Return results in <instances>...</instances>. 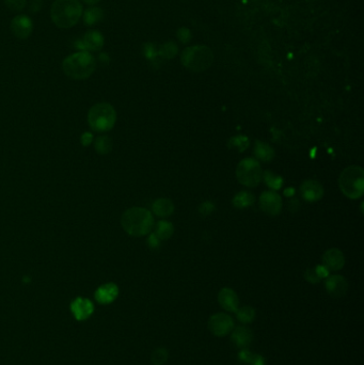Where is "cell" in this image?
<instances>
[{"label": "cell", "mask_w": 364, "mask_h": 365, "mask_svg": "<svg viewBox=\"0 0 364 365\" xmlns=\"http://www.w3.org/2000/svg\"><path fill=\"white\" fill-rule=\"evenodd\" d=\"M174 232V227L169 221H159L155 228V236L158 239H169Z\"/></svg>", "instance_id": "obj_22"}, {"label": "cell", "mask_w": 364, "mask_h": 365, "mask_svg": "<svg viewBox=\"0 0 364 365\" xmlns=\"http://www.w3.org/2000/svg\"><path fill=\"white\" fill-rule=\"evenodd\" d=\"M71 311L75 319L83 321L91 317L94 312V306L91 300L84 297H77L71 303Z\"/></svg>", "instance_id": "obj_11"}, {"label": "cell", "mask_w": 364, "mask_h": 365, "mask_svg": "<svg viewBox=\"0 0 364 365\" xmlns=\"http://www.w3.org/2000/svg\"><path fill=\"white\" fill-rule=\"evenodd\" d=\"M62 69L65 75L72 79H87L95 71L96 61L88 52H79L64 59Z\"/></svg>", "instance_id": "obj_3"}, {"label": "cell", "mask_w": 364, "mask_h": 365, "mask_svg": "<svg viewBox=\"0 0 364 365\" xmlns=\"http://www.w3.org/2000/svg\"><path fill=\"white\" fill-rule=\"evenodd\" d=\"M249 365H265L264 358L262 356H260V355L253 354V356H252L251 360L249 362Z\"/></svg>", "instance_id": "obj_33"}, {"label": "cell", "mask_w": 364, "mask_h": 365, "mask_svg": "<svg viewBox=\"0 0 364 365\" xmlns=\"http://www.w3.org/2000/svg\"><path fill=\"white\" fill-rule=\"evenodd\" d=\"M218 302L222 309L227 312H236L239 306L237 294L232 288L224 287L218 294Z\"/></svg>", "instance_id": "obj_16"}, {"label": "cell", "mask_w": 364, "mask_h": 365, "mask_svg": "<svg viewBox=\"0 0 364 365\" xmlns=\"http://www.w3.org/2000/svg\"><path fill=\"white\" fill-rule=\"evenodd\" d=\"M183 62L184 65H186L188 69L193 71H204L212 64V54L201 47L191 48L188 49L186 54H184Z\"/></svg>", "instance_id": "obj_7"}, {"label": "cell", "mask_w": 364, "mask_h": 365, "mask_svg": "<svg viewBox=\"0 0 364 365\" xmlns=\"http://www.w3.org/2000/svg\"><path fill=\"white\" fill-rule=\"evenodd\" d=\"M305 278L307 279L308 282L310 283H318L320 280V278L316 275V272L314 269H308L306 272H305Z\"/></svg>", "instance_id": "obj_30"}, {"label": "cell", "mask_w": 364, "mask_h": 365, "mask_svg": "<svg viewBox=\"0 0 364 365\" xmlns=\"http://www.w3.org/2000/svg\"><path fill=\"white\" fill-rule=\"evenodd\" d=\"M82 14L83 7L78 0H55L51 9L53 23L62 29L75 26Z\"/></svg>", "instance_id": "obj_2"}, {"label": "cell", "mask_w": 364, "mask_h": 365, "mask_svg": "<svg viewBox=\"0 0 364 365\" xmlns=\"http://www.w3.org/2000/svg\"><path fill=\"white\" fill-rule=\"evenodd\" d=\"M84 1L85 3H88V4H96V3L100 2L101 0H84Z\"/></svg>", "instance_id": "obj_37"}, {"label": "cell", "mask_w": 364, "mask_h": 365, "mask_svg": "<svg viewBox=\"0 0 364 365\" xmlns=\"http://www.w3.org/2000/svg\"><path fill=\"white\" fill-rule=\"evenodd\" d=\"M112 150V141L107 136H103V137L97 138L95 140V151L98 154H108Z\"/></svg>", "instance_id": "obj_25"}, {"label": "cell", "mask_w": 364, "mask_h": 365, "mask_svg": "<svg viewBox=\"0 0 364 365\" xmlns=\"http://www.w3.org/2000/svg\"><path fill=\"white\" fill-rule=\"evenodd\" d=\"M252 356H253V354H252V352L249 351L248 349H242V351H240L239 354H238L239 360L245 362V363H247V364H249Z\"/></svg>", "instance_id": "obj_31"}, {"label": "cell", "mask_w": 364, "mask_h": 365, "mask_svg": "<svg viewBox=\"0 0 364 365\" xmlns=\"http://www.w3.org/2000/svg\"><path fill=\"white\" fill-rule=\"evenodd\" d=\"M236 317L243 324H250L255 318V310L249 306H245L240 309H237Z\"/></svg>", "instance_id": "obj_24"}, {"label": "cell", "mask_w": 364, "mask_h": 365, "mask_svg": "<svg viewBox=\"0 0 364 365\" xmlns=\"http://www.w3.org/2000/svg\"><path fill=\"white\" fill-rule=\"evenodd\" d=\"M348 284L342 276H331L326 281V290L333 298H341L347 293Z\"/></svg>", "instance_id": "obj_14"}, {"label": "cell", "mask_w": 364, "mask_h": 365, "mask_svg": "<svg viewBox=\"0 0 364 365\" xmlns=\"http://www.w3.org/2000/svg\"><path fill=\"white\" fill-rule=\"evenodd\" d=\"M104 16V13L102 9L100 8H89L84 11V23L88 26H92L100 21H102V18Z\"/></svg>", "instance_id": "obj_23"}, {"label": "cell", "mask_w": 364, "mask_h": 365, "mask_svg": "<svg viewBox=\"0 0 364 365\" xmlns=\"http://www.w3.org/2000/svg\"><path fill=\"white\" fill-rule=\"evenodd\" d=\"M231 341L237 348L247 349L253 341V333L248 327H237L232 331Z\"/></svg>", "instance_id": "obj_15"}, {"label": "cell", "mask_w": 364, "mask_h": 365, "mask_svg": "<svg viewBox=\"0 0 364 365\" xmlns=\"http://www.w3.org/2000/svg\"><path fill=\"white\" fill-rule=\"evenodd\" d=\"M260 207L268 215L276 216L282 209V199L280 195L273 191H265L260 197Z\"/></svg>", "instance_id": "obj_9"}, {"label": "cell", "mask_w": 364, "mask_h": 365, "mask_svg": "<svg viewBox=\"0 0 364 365\" xmlns=\"http://www.w3.org/2000/svg\"><path fill=\"white\" fill-rule=\"evenodd\" d=\"M11 31L18 39H27L32 33V21L26 15L15 16L10 25Z\"/></svg>", "instance_id": "obj_12"}, {"label": "cell", "mask_w": 364, "mask_h": 365, "mask_svg": "<svg viewBox=\"0 0 364 365\" xmlns=\"http://www.w3.org/2000/svg\"><path fill=\"white\" fill-rule=\"evenodd\" d=\"M41 4H42V0H33L32 5H31V8H32L31 10H32V12H34L35 7H36V11H39L40 8H41Z\"/></svg>", "instance_id": "obj_36"}, {"label": "cell", "mask_w": 364, "mask_h": 365, "mask_svg": "<svg viewBox=\"0 0 364 365\" xmlns=\"http://www.w3.org/2000/svg\"><path fill=\"white\" fill-rule=\"evenodd\" d=\"M152 209L158 217H168L174 212V205L169 199H158L153 203Z\"/></svg>", "instance_id": "obj_19"}, {"label": "cell", "mask_w": 364, "mask_h": 365, "mask_svg": "<svg viewBox=\"0 0 364 365\" xmlns=\"http://www.w3.org/2000/svg\"><path fill=\"white\" fill-rule=\"evenodd\" d=\"M5 4L12 11H22L26 5V0H5Z\"/></svg>", "instance_id": "obj_29"}, {"label": "cell", "mask_w": 364, "mask_h": 365, "mask_svg": "<svg viewBox=\"0 0 364 365\" xmlns=\"http://www.w3.org/2000/svg\"><path fill=\"white\" fill-rule=\"evenodd\" d=\"M264 179H265V182H266L267 186H269L271 189H274V190H279L283 185L282 177L274 174V173L270 171L265 172Z\"/></svg>", "instance_id": "obj_26"}, {"label": "cell", "mask_w": 364, "mask_h": 365, "mask_svg": "<svg viewBox=\"0 0 364 365\" xmlns=\"http://www.w3.org/2000/svg\"><path fill=\"white\" fill-rule=\"evenodd\" d=\"M249 144V139L245 137V136H236V137L232 138L229 142V146L231 148H236L239 152H244L245 150H247Z\"/></svg>", "instance_id": "obj_28"}, {"label": "cell", "mask_w": 364, "mask_h": 365, "mask_svg": "<svg viewBox=\"0 0 364 365\" xmlns=\"http://www.w3.org/2000/svg\"><path fill=\"white\" fill-rule=\"evenodd\" d=\"M314 270H315L316 275L320 278V279H323V278L329 276V270L327 269L324 265L323 266H317V267Z\"/></svg>", "instance_id": "obj_34"}, {"label": "cell", "mask_w": 364, "mask_h": 365, "mask_svg": "<svg viewBox=\"0 0 364 365\" xmlns=\"http://www.w3.org/2000/svg\"><path fill=\"white\" fill-rule=\"evenodd\" d=\"M214 208H215V206L213 205V204L211 202H205V203H203L202 205H201L200 212L203 215H208V214H211L213 212Z\"/></svg>", "instance_id": "obj_32"}, {"label": "cell", "mask_w": 364, "mask_h": 365, "mask_svg": "<svg viewBox=\"0 0 364 365\" xmlns=\"http://www.w3.org/2000/svg\"><path fill=\"white\" fill-rule=\"evenodd\" d=\"M263 171L260 163L254 158H245L236 168L237 181L247 187H255L260 184Z\"/></svg>", "instance_id": "obj_6"}, {"label": "cell", "mask_w": 364, "mask_h": 365, "mask_svg": "<svg viewBox=\"0 0 364 365\" xmlns=\"http://www.w3.org/2000/svg\"><path fill=\"white\" fill-rule=\"evenodd\" d=\"M338 187L343 195L351 200L361 197L364 194V171L359 166L345 168L338 177Z\"/></svg>", "instance_id": "obj_4"}, {"label": "cell", "mask_w": 364, "mask_h": 365, "mask_svg": "<svg viewBox=\"0 0 364 365\" xmlns=\"http://www.w3.org/2000/svg\"><path fill=\"white\" fill-rule=\"evenodd\" d=\"M254 203V196L249 191H240L233 199V205L237 208H246Z\"/></svg>", "instance_id": "obj_21"}, {"label": "cell", "mask_w": 364, "mask_h": 365, "mask_svg": "<svg viewBox=\"0 0 364 365\" xmlns=\"http://www.w3.org/2000/svg\"><path fill=\"white\" fill-rule=\"evenodd\" d=\"M104 36L97 30H91L76 42V47L80 51H101L104 46Z\"/></svg>", "instance_id": "obj_10"}, {"label": "cell", "mask_w": 364, "mask_h": 365, "mask_svg": "<svg viewBox=\"0 0 364 365\" xmlns=\"http://www.w3.org/2000/svg\"><path fill=\"white\" fill-rule=\"evenodd\" d=\"M92 140H93V136H92V134L90 133H85L84 134V136L82 137V143L85 146V145H89Z\"/></svg>", "instance_id": "obj_35"}, {"label": "cell", "mask_w": 364, "mask_h": 365, "mask_svg": "<svg viewBox=\"0 0 364 365\" xmlns=\"http://www.w3.org/2000/svg\"><path fill=\"white\" fill-rule=\"evenodd\" d=\"M234 329L233 318L225 313H216L208 319V330L216 337H225Z\"/></svg>", "instance_id": "obj_8"}, {"label": "cell", "mask_w": 364, "mask_h": 365, "mask_svg": "<svg viewBox=\"0 0 364 365\" xmlns=\"http://www.w3.org/2000/svg\"><path fill=\"white\" fill-rule=\"evenodd\" d=\"M323 264L329 271L340 270L345 265V257L343 253L338 249H329L324 253Z\"/></svg>", "instance_id": "obj_17"}, {"label": "cell", "mask_w": 364, "mask_h": 365, "mask_svg": "<svg viewBox=\"0 0 364 365\" xmlns=\"http://www.w3.org/2000/svg\"><path fill=\"white\" fill-rule=\"evenodd\" d=\"M121 224L127 234L140 237L151 232L154 218L150 210L142 207H133L123 214Z\"/></svg>", "instance_id": "obj_1"}, {"label": "cell", "mask_w": 364, "mask_h": 365, "mask_svg": "<svg viewBox=\"0 0 364 365\" xmlns=\"http://www.w3.org/2000/svg\"><path fill=\"white\" fill-rule=\"evenodd\" d=\"M119 295V288L114 283H107L100 286L94 294L95 299L101 305H109L113 302Z\"/></svg>", "instance_id": "obj_18"}, {"label": "cell", "mask_w": 364, "mask_h": 365, "mask_svg": "<svg viewBox=\"0 0 364 365\" xmlns=\"http://www.w3.org/2000/svg\"><path fill=\"white\" fill-rule=\"evenodd\" d=\"M301 197L308 202H316L324 196V188L318 182L309 179L301 184L300 186Z\"/></svg>", "instance_id": "obj_13"}, {"label": "cell", "mask_w": 364, "mask_h": 365, "mask_svg": "<svg viewBox=\"0 0 364 365\" xmlns=\"http://www.w3.org/2000/svg\"><path fill=\"white\" fill-rule=\"evenodd\" d=\"M116 114L114 108L107 103L97 104L92 107L88 114V122L95 132H107L114 126Z\"/></svg>", "instance_id": "obj_5"}, {"label": "cell", "mask_w": 364, "mask_h": 365, "mask_svg": "<svg viewBox=\"0 0 364 365\" xmlns=\"http://www.w3.org/2000/svg\"><path fill=\"white\" fill-rule=\"evenodd\" d=\"M254 156L262 162H270L275 157V151L269 144L257 141L254 147Z\"/></svg>", "instance_id": "obj_20"}, {"label": "cell", "mask_w": 364, "mask_h": 365, "mask_svg": "<svg viewBox=\"0 0 364 365\" xmlns=\"http://www.w3.org/2000/svg\"><path fill=\"white\" fill-rule=\"evenodd\" d=\"M169 358V352L166 348L160 347L156 348L152 352L151 360L154 365H163Z\"/></svg>", "instance_id": "obj_27"}]
</instances>
